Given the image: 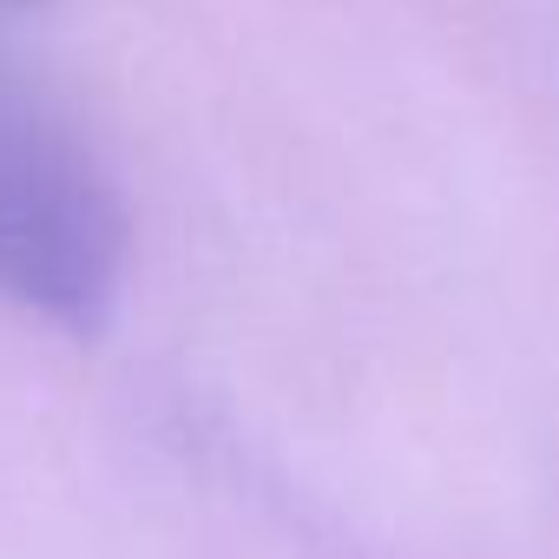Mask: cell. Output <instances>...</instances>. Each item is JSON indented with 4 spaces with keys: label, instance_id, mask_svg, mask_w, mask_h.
I'll list each match as a JSON object with an SVG mask.
<instances>
[{
    "label": "cell",
    "instance_id": "obj_1",
    "mask_svg": "<svg viewBox=\"0 0 559 559\" xmlns=\"http://www.w3.org/2000/svg\"><path fill=\"white\" fill-rule=\"evenodd\" d=\"M126 270V217L93 152L14 80H0V297L93 330Z\"/></svg>",
    "mask_w": 559,
    "mask_h": 559
}]
</instances>
